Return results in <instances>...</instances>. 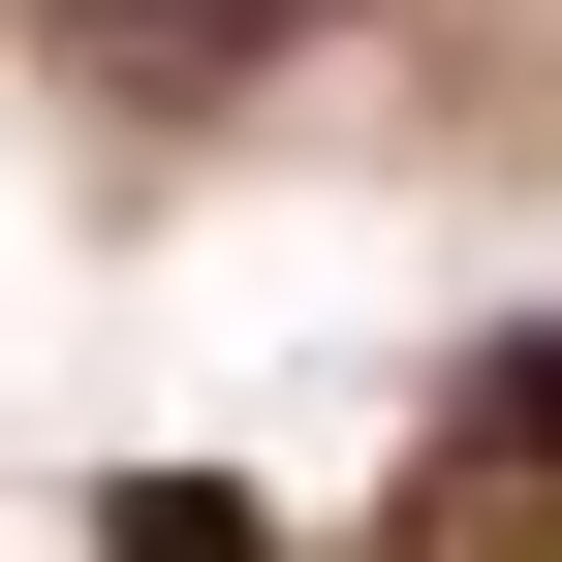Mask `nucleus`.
I'll list each match as a JSON object with an SVG mask.
<instances>
[{"mask_svg": "<svg viewBox=\"0 0 562 562\" xmlns=\"http://www.w3.org/2000/svg\"><path fill=\"white\" fill-rule=\"evenodd\" d=\"M63 63H94V94H250L281 32H313V0H32Z\"/></svg>", "mask_w": 562, "mask_h": 562, "instance_id": "1", "label": "nucleus"}, {"mask_svg": "<svg viewBox=\"0 0 562 562\" xmlns=\"http://www.w3.org/2000/svg\"><path fill=\"white\" fill-rule=\"evenodd\" d=\"M94 562H281V501H220V469H125V501H94Z\"/></svg>", "mask_w": 562, "mask_h": 562, "instance_id": "2", "label": "nucleus"}]
</instances>
